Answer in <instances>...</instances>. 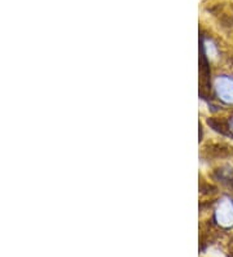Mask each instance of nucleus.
<instances>
[{"instance_id":"f257e3e1","label":"nucleus","mask_w":233,"mask_h":257,"mask_svg":"<svg viewBox=\"0 0 233 257\" xmlns=\"http://www.w3.org/2000/svg\"><path fill=\"white\" fill-rule=\"evenodd\" d=\"M214 90L216 97L221 103L233 105V77L219 75L214 82Z\"/></svg>"},{"instance_id":"f03ea898","label":"nucleus","mask_w":233,"mask_h":257,"mask_svg":"<svg viewBox=\"0 0 233 257\" xmlns=\"http://www.w3.org/2000/svg\"><path fill=\"white\" fill-rule=\"evenodd\" d=\"M215 220L221 227L233 226V201L229 198H223L215 208Z\"/></svg>"},{"instance_id":"7ed1b4c3","label":"nucleus","mask_w":233,"mask_h":257,"mask_svg":"<svg viewBox=\"0 0 233 257\" xmlns=\"http://www.w3.org/2000/svg\"><path fill=\"white\" fill-rule=\"evenodd\" d=\"M229 128H230V132L233 133V117L230 118V121H229Z\"/></svg>"}]
</instances>
